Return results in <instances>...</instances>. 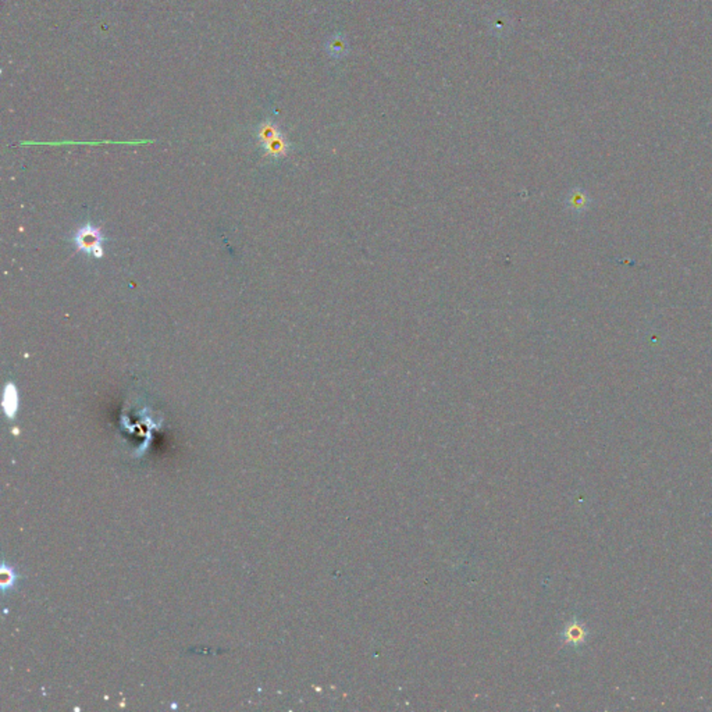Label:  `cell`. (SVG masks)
Returning a JSON list of instances; mask_svg holds the SVG:
<instances>
[{
    "label": "cell",
    "mask_w": 712,
    "mask_h": 712,
    "mask_svg": "<svg viewBox=\"0 0 712 712\" xmlns=\"http://www.w3.org/2000/svg\"><path fill=\"white\" fill-rule=\"evenodd\" d=\"M255 136L264 152V156L270 159H281L288 155L290 142L273 120L266 119L260 122L255 130Z\"/></svg>",
    "instance_id": "cell-1"
},
{
    "label": "cell",
    "mask_w": 712,
    "mask_h": 712,
    "mask_svg": "<svg viewBox=\"0 0 712 712\" xmlns=\"http://www.w3.org/2000/svg\"><path fill=\"white\" fill-rule=\"evenodd\" d=\"M108 241L109 238L102 230L91 221L77 228L71 237V242L78 252L95 259H102L105 257V244Z\"/></svg>",
    "instance_id": "cell-2"
},
{
    "label": "cell",
    "mask_w": 712,
    "mask_h": 712,
    "mask_svg": "<svg viewBox=\"0 0 712 712\" xmlns=\"http://www.w3.org/2000/svg\"><path fill=\"white\" fill-rule=\"evenodd\" d=\"M18 403H20V399H18V391L15 389L14 383L8 382L6 383L4 389H3V398H1V406H3V410H4V415L8 418V419H14L17 410H18Z\"/></svg>",
    "instance_id": "cell-3"
},
{
    "label": "cell",
    "mask_w": 712,
    "mask_h": 712,
    "mask_svg": "<svg viewBox=\"0 0 712 712\" xmlns=\"http://www.w3.org/2000/svg\"><path fill=\"white\" fill-rule=\"evenodd\" d=\"M588 203H590V198L585 193H583L582 190H575L572 194L569 195L568 205L575 212L585 210L588 207Z\"/></svg>",
    "instance_id": "cell-4"
},
{
    "label": "cell",
    "mask_w": 712,
    "mask_h": 712,
    "mask_svg": "<svg viewBox=\"0 0 712 712\" xmlns=\"http://www.w3.org/2000/svg\"><path fill=\"white\" fill-rule=\"evenodd\" d=\"M3 569L7 572V576H6V574H4V572H1V578H3V579H1V585H3V588H6V587H11V585H13V583H14V578H15V576H14V574H13V571H11V569H6V568H3Z\"/></svg>",
    "instance_id": "cell-5"
}]
</instances>
